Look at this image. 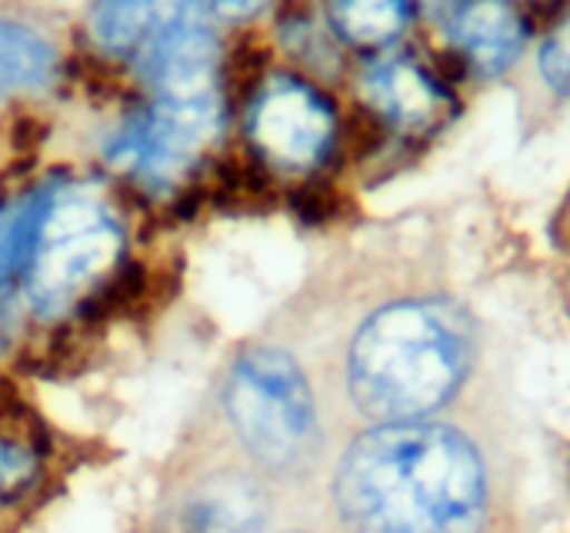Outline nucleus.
I'll return each instance as SVG.
<instances>
[{"label":"nucleus","instance_id":"obj_1","mask_svg":"<svg viewBox=\"0 0 570 533\" xmlns=\"http://www.w3.org/2000/svg\"><path fill=\"white\" fill-rule=\"evenodd\" d=\"M481 364V324L431 277H407L361 294L337 344L334 377L367 424L441 417Z\"/></svg>","mask_w":570,"mask_h":533},{"label":"nucleus","instance_id":"obj_2","mask_svg":"<svg viewBox=\"0 0 570 533\" xmlns=\"http://www.w3.org/2000/svg\"><path fill=\"white\" fill-rule=\"evenodd\" d=\"M494 494L478 437L441 417L364 427L331 477L341 533H488Z\"/></svg>","mask_w":570,"mask_h":533},{"label":"nucleus","instance_id":"obj_3","mask_svg":"<svg viewBox=\"0 0 570 533\" xmlns=\"http://www.w3.org/2000/svg\"><path fill=\"white\" fill-rule=\"evenodd\" d=\"M127 264L120 217L94 190L47 184L20 260L23 307L40 320H67L107 297Z\"/></svg>","mask_w":570,"mask_h":533},{"label":"nucleus","instance_id":"obj_4","mask_svg":"<svg viewBox=\"0 0 570 533\" xmlns=\"http://www.w3.org/2000/svg\"><path fill=\"white\" fill-rule=\"evenodd\" d=\"M227 431L267 481H304L324 457V414L311 371L284 344L244 347L220 387Z\"/></svg>","mask_w":570,"mask_h":533},{"label":"nucleus","instance_id":"obj_5","mask_svg":"<svg viewBox=\"0 0 570 533\" xmlns=\"http://www.w3.org/2000/svg\"><path fill=\"white\" fill-rule=\"evenodd\" d=\"M247 150L277 177H317L341 150L344 117L337 100L311 73L267 70L244 103Z\"/></svg>","mask_w":570,"mask_h":533},{"label":"nucleus","instance_id":"obj_6","mask_svg":"<svg viewBox=\"0 0 570 533\" xmlns=\"http://www.w3.org/2000/svg\"><path fill=\"white\" fill-rule=\"evenodd\" d=\"M224 124L220 97L204 100H160L150 97L127 117L104 147L107 164L150 194L180 187L204 154L214 147Z\"/></svg>","mask_w":570,"mask_h":533},{"label":"nucleus","instance_id":"obj_7","mask_svg":"<svg viewBox=\"0 0 570 533\" xmlns=\"http://www.w3.org/2000/svg\"><path fill=\"white\" fill-rule=\"evenodd\" d=\"M354 93L364 117L401 147L431 144L461 117V97L444 67L404 43L364 57Z\"/></svg>","mask_w":570,"mask_h":533},{"label":"nucleus","instance_id":"obj_8","mask_svg":"<svg viewBox=\"0 0 570 533\" xmlns=\"http://www.w3.org/2000/svg\"><path fill=\"white\" fill-rule=\"evenodd\" d=\"M428 23L438 40L434 60L451 80H501L538 37V17L521 0H458Z\"/></svg>","mask_w":570,"mask_h":533},{"label":"nucleus","instance_id":"obj_9","mask_svg":"<svg viewBox=\"0 0 570 533\" xmlns=\"http://www.w3.org/2000/svg\"><path fill=\"white\" fill-rule=\"evenodd\" d=\"M271 484L254 467H214L177 497L174 533H264L271 524Z\"/></svg>","mask_w":570,"mask_h":533},{"label":"nucleus","instance_id":"obj_10","mask_svg":"<svg viewBox=\"0 0 570 533\" xmlns=\"http://www.w3.org/2000/svg\"><path fill=\"white\" fill-rule=\"evenodd\" d=\"M194 3L197 0H97L87 17V37L104 57L137 63Z\"/></svg>","mask_w":570,"mask_h":533},{"label":"nucleus","instance_id":"obj_11","mask_svg":"<svg viewBox=\"0 0 570 533\" xmlns=\"http://www.w3.org/2000/svg\"><path fill=\"white\" fill-rule=\"evenodd\" d=\"M321 13L334 40L361 60L401 47L421 17L417 0H324Z\"/></svg>","mask_w":570,"mask_h":533},{"label":"nucleus","instance_id":"obj_12","mask_svg":"<svg viewBox=\"0 0 570 533\" xmlns=\"http://www.w3.org/2000/svg\"><path fill=\"white\" fill-rule=\"evenodd\" d=\"M57 77V47L33 23L0 13V97L40 93Z\"/></svg>","mask_w":570,"mask_h":533},{"label":"nucleus","instance_id":"obj_13","mask_svg":"<svg viewBox=\"0 0 570 533\" xmlns=\"http://www.w3.org/2000/svg\"><path fill=\"white\" fill-rule=\"evenodd\" d=\"M43 474V454L37 437L0 417V507L23 501Z\"/></svg>","mask_w":570,"mask_h":533},{"label":"nucleus","instance_id":"obj_14","mask_svg":"<svg viewBox=\"0 0 570 533\" xmlns=\"http://www.w3.org/2000/svg\"><path fill=\"white\" fill-rule=\"evenodd\" d=\"M534 73L541 87L561 100H570V3L548 17L534 40Z\"/></svg>","mask_w":570,"mask_h":533},{"label":"nucleus","instance_id":"obj_15","mask_svg":"<svg viewBox=\"0 0 570 533\" xmlns=\"http://www.w3.org/2000/svg\"><path fill=\"white\" fill-rule=\"evenodd\" d=\"M271 0H207L210 13H217L220 20H230V23H244V20H254Z\"/></svg>","mask_w":570,"mask_h":533},{"label":"nucleus","instance_id":"obj_16","mask_svg":"<svg viewBox=\"0 0 570 533\" xmlns=\"http://www.w3.org/2000/svg\"><path fill=\"white\" fill-rule=\"evenodd\" d=\"M521 3H524L534 17H541V13H548V17H551V13H558L561 7H568L570 0H521Z\"/></svg>","mask_w":570,"mask_h":533},{"label":"nucleus","instance_id":"obj_17","mask_svg":"<svg viewBox=\"0 0 570 533\" xmlns=\"http://www.w3.org/2000/svg\"><path fill=\"white\" fill-rule=\"evenodd\" d=\"M287 533H311V531H287Z\"/></svg>","mask_w":570,"mask_h":533},{"label":"nucleus","instance_id":"obj_18","mask_svg":"<svg viewBox=\"0 0 570 533\" xmlns=\"http://www.w3.org/2000/svg\"><path fill=\"white\" fill-rule=\"evenodd\" d=\"M0 284H7V280H3V277H0Z\"/></svg>","mask_w":570,"mask_h":533}]
</instances>
